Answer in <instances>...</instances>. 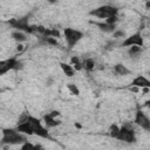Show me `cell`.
Returning <instances> with one entry per match:
<instances>
[{
  "label": "cell",
  "mask_w": 150,
  "mask_h": 150,
  "mask_svg": "<svg viewBox=\"0 0 150 150\" xmlns=\"http://www.w3.org/2000/svg\"><path fill=\"white\" fill-rule=\"evenodd\" d=\"M22 150H25V149H34V144H32V143H29L28 141H26V142H23L22 144H21V146H20Z\"/></svg>",
  "instance_id": "obj_25"
},
{
  "label": "cell",
  "mask_w": 150,
  "mask_h": 150,
  "mask_svg": "<svg viewBox=\"0 0 150 150\" xmlns=\"http://www.w3.org/2000/svg\"><path fill=\"white\" fill-rule=\"evenodd\" d=\"M118 13V8L115 7V6H111V5H102V6H98L94 9H91L89 12V15L90 16H95L97 19H107L109 16H112V15H117Z\"/></svg>",
  "instance_id": "obj_4"
},
{
  "label": "cell",
  "mask_w": 150,
  "mask_h": 150,
  "mask_svg": "<svg viewBox=\"0 0 150 150\" xmlns=\"http://www.w3.org/2000/svg\"><path fill=\"white\" fill-rule=\"evenodd\" d=\"M93 23L95 25V26H97L102 32H104V33H112L115 29H116V25H110V23H107L105 21L104 22H94L93 21Z\"/></svg>",
  "instance_id": "obj_15"
},
{
  "label": "cell",
  "mask_w": 150,
  "mask_h": 150,
  "mask_svg": "<svg viewBox=\"0 0 150 150\" xmlns=\"http://www.w3.org/2000/svg\"><path fill=\"white\" fill-rule=\"evenodd\" d=\"M70 64L73 66V68L75 69V71H81L83 69L82 61L80 60L79 56H71L70 57Z\"/></svg>",
  "instance_id": "obj_19"
},
{
  "label": "cell",
  "mask_w": 150,
  "mask_h": 150,
  "mask_svg": "<svg viewBox=\"0 0 150 150\" xmlns=\"http://www.w3.org/2000/svg\"><path fill=\"white\" fill-rule=\"evenodd\" d=\"M122 47H130V46H139V47H144V40L143 36L141 34V32H136L130 36H125L124 40L121 42Z\"/></svg>",
  "instance_id": "obj_7"
},
{
  "label": "cell",
  "mask_w": 150,
  "mask_h": 150,
  "mask_svg": "<svg viewBox=\"0 0 150 150\" xmlns=\"http://www.w3.org/2000/svg\"><path fill=\"white\" fill-rule=\"evenodd\" d=\"M134 124L139 127L141 129L149 131L150 130V120L149 117L142 111V110H137L135 114V120H134Z\"/></svg>",
  "instance_id": "obj_8"
},
{
  "label": "cell",
  "mask_w": 150,
  "mask_h": 150,
  "mask_svg": "<svg viewBox=\"0 0 150 150\" xmlns=\"http://www.w3.org/2000/svg\"><path fill=\"white\" fill-rule=\"evenodd\" d=\"M42 120H43V123H45V125L47 128H55V127H59L62 123L61 120H59L57 117L53 116L50 112H47L46 115H43Z\"/></svg>",
  "instance_id": "obj_10"
},
{
  "label": "cell",
  "mask_w": 150,
  "mask_h": 150,
  "mask_svg": "<svg viewBox=\"0 0 150 150\" xmlns=\"http://www.w3.org/2000/svg\"><path fill=\"white\" fill-rule=\"evenodd\" d=\"M129 90H130L131 93L137 94V93H139V91H141V88H138V87H136V86H130V87H129Z\"/></svg>",
  "instance_id": "obj_26"
},
{
  "label": "cell",
  "mask_w": 150,
  "mask_h": 150,
  "mask_svg": "<svg viewBox=\"0 0 150 150\" xmlns=\"http://www.w3.org/2000/svg\"><path fill=\"white\" fill-rule=\"evenodd\" d=\"M27 141L26 135L19 132L16 128H4L1 130V144L6 145H21Z\"/></svg>",
  "instance_id": "obj_1"
},
{
  "label": "cell",
  "mask_w": 150,
  "mask_h": 150,
  "mask_svg": "<svg viewBox=\"0 0 150 150\" xmlns=\"http://www.w3.org/2000/svg\"><path fill=\"white\" fill-rule=\"evenodd\" d=\"M118 130H120V127H118L117 124H111V125L109 127V129H108V134H109L110 137L116 138V136H117V134H118Z\"/></svg>",
  "instance_id": "obj_22"
},
{
  "label": "cell",
  "mask_w": 150,
  "mask_h": 150,
  "mask_svg": "<svg viewBox=\"0 0 150 150\" xmlns=\"http://www.w3.org/2000/svg\"><path fill=\"white\" fill-rule=\"evenodd\" d=\"M112 38L114 39H121V38H125V33H124V30H122V29H115L112 33Z\"/></svg>",
  "instance_id": "obj_23"
},
{
  "label": "cell",
  "mask_w": 150,
  "mask_h": 150,
  "mask_svg": "<svg viewBox=\"0 0 150 150\" xmlns=\"http://www.w3.org/2000/svg\"><path fill=\"white\" fill-rule=\"evenodd\" d=\"M149 7H150V0H146V4H145V8H146V9H149Z\"/></svg>",
  "instance_id": "obj_29"
},
{
  "label": "cell",
  "mask_w": 150,
  "mask_h": 150,
  "mask_svg": "<svg viewBox=\"0 0 150 150\" xmlns=\"http://www.w3.org/2000/svg\"><path fill=\"white\" fill-rule=\"evenodd\" d=\"M82 66H83V69L87 70L88 73H91L96 69V62L91 57H87L84 61H82Z\"/></svg>",
  "instance_id": "obj_17"
},
{
  "label": "cell",
  "mask_w": 150,
  "mask_h": 150,
  "mask_svg": "<svg viewBox=\"0 0 150 150\" xmlns=\"http://www.w3.org/2000/svg\"><path fill=\"white\" fill-rule=\"evenodd\" d=\"M142 52H143V47H139V46H130V47H128L127 54L130 57H137V56L141 55Z\"/></svg>",
  "instance_id": "obj_18"
},
{
  "label": "cell",
  "mask_w": 150,
  "mask_h": 150,
  "mask_svg": "<svg viewBox=\"0 0 150 150\" xmlns=\"http://www.w3.org/2000/svg\"><path fill=\"white\" fill-rule=\"evenodd\" d=\"M16 61H18L16 56H12V57L6 59V60H0V76L8 73L9 70H14Z\"/></svg>",
  "instance_id": "obj_9"
},
{
  "label": "cell",
  "mask_w": 150,
  "mask_h": 150,
  "mask_svg": "<svg viewBox=\"0 0 150 150\" xmlns=\"http://www.w3.org/2000/svg\"><path fill=\"white\" fill-rule=\"evenodd\" d=\"M16 50H18L19 53L23 52V50H25V46H23L22 43H18V46H16Z\"/></svg>",
  "instance_id": "obj_27"
},
{
  "label": "cell",
  "mask_w": 150,
  "mask_h": 150,
  "mask_svg": "<svg viewBox=\"0 0 150 150\" xmlns=\"http://www.w3.org/2000/svg\"><path fill=\"white\" fill-rule=\"evenodd\" d=\"M8 23L18 30L25 32L26 34H29V35H35V25H29L28 15L20 18V19H12L8 21Z\"/></svg>",
  "instance_id": "obj_2"
},
{
  "label": "cell",
  "mask_w": 150,
  "mask_h": 150,
  "mask_svg": "<svg viewBox=\"0 0 150 150\" xmlns=\"http://www.w3.org/2000/svg\"><path fill=\"white\" fill-rule=\"evenodd\" d=\"M41 39L43 40V42L46 45H50V46H59V41L56 38L53 36H41Z\"/></svg>",
  "instance_id": "obj_20"
},
{
  "label": "cell",
  "mask_w": 150,
  "mask_h": 150,
  "mask_svg": "<svg viewBox=\"0 0 150 150\" xmlns=\"http://www.w3.org/2000/svg\"><path fill=\"white\" fill-rule=\"evenodd\" d=\"M67 89L74 96H79L80 95V89H79V87L75 83H67Z\"/></svg>",
  "instance_id": "obj_21"
},
{
  "label": "cell",
  "mask_w": 150,
  "mask_h": 150,
  "mask_svg": "<svg viewBox=\"0 0 150 150\" xmlns=\"http://www.w3.org/2000/svg\"><path fill=\"white\" fill-rule=\"evenodd\" d=\"M52 83H53V79H52V77L46 81V84H47V86H52Z\"/></svg>",
  "instance_id": "obj_28"
},
{
  "label": "cell",
  "mask_w": 150,
  "mask_h": 150,
  "mask_svg": "<svg viewBox=\"0 0 150 150\" xmlns=\"http://www.w3.org/2000/svg\"><path fill=\"white\" fill-rule=\"evenodd\" d=\"M63 38L66 40L67 47L69 49H71L81 41V39L83 38V33L81 30H79V29H74V28L67 27V28L63 29Z\"/></svg>",
  "instance_id": "obj_5"
},
{
  "label": "cell",
  "mask_w": 150,
  "mask_h": 150,
  "mask_svg": "<svg viewBox=\"0 0 150 150\" xmlns=\"http://www.w3.org/2000/svg\"><path fill=\"white\" fill-rule=\"evenodd\" d=\"M27 121L32 124L33 135H36V136L42 137V138H46V139H52V137H50V135H49V131H48V128L45 127V125L42 124V122H41L39 118H36V117L32 116L30 114H28Z\"/></svg>",
  "instance_id": "obj_3"
},
{
  "label": "cell",
  "mask_w": 150,
  "mask_h": 150,
  "mask_svg": "<svg viewBox=\"0 0 150 150\" xmlns=\"http://www.w3.org/2000/svg\"><path fill=\"white\" fill-rule=\"evenodd\" d=\"M16 130L23 135H28V136H32L33 135V128H32V124L28 122V121H25V122H21V123H18L16 124Z\"/></svg>",
  "instance_id": "obj_11"
},
{
  "label": "cell",
  "mask_w": 150,
  "mask_h": 150,
  "mask_svg": "<svg viewBox=\"0 0 150 150\" xmlns=\"http://www.w3.org/2000/svg\"><path fill=\"white\" fill-rule=\"evenodd\" d=\"M116 139L121 141V142H125V143H135L136 142V132L134 130L132 124H124V125L120 127Z\"/></svg>",
  "instance_id": "obj_6"
},
{
  "label": "cell",
  "mask_w": 150,
  "mask_h": 150,
  "mask_svg": "<svg viewBox=\"0 0 150 150\" xmlns=\"http://www.w3.org/2000/svg\"><path fill=\"white\" fill-rule=\"evenodd\" d=\"M11 38L14 41H16L18 43H22V42L28 40V35L25 32H21V30H18V29H15L11 33Z\"/></svg>",
  "instance_id": "obj_13"
},
{
  "label": "cell",
  "mask_w": 150,
  "mask_h": 150,
  "mask_svg": "<svg viewBox=\"0 0 150 150\" xmlns=\"http://www.w3.org/2000/svg\"><path fill=\"white\" fill-rule=\"evenodd\" d=\"M112 70L116 75H120V76H125V75H129L131 71L130 69H128L124 64L122 63H116L114 67H112Z\"/></svg>",
  "instance_id": "obj_14"
},
{
  "label": "cell",
  "mask_w": 150,
  "mask_h": 150,
  "mask_svg": "<svg viewBox=\"0 0 150 150\" xmlns=\"http://www.w3.org/2000/svg\"><path fill=\"white\" fill-rule=\"evenodd\" d=\"M47 1H48L49 4H56V2L59 1V0H47Z\"/></svg>",
  "instance_id": "obj_30"
},
{
  "label": "cell",
  "mask_w": 150,
  "mask_h": 150,
  "mask_svg": "<svg viewBox=\"0 0 150 150\" xmlns=\"http://www.w3.org/2000/svg\"><path fill=\"white\" fill-rule=\"evenodd\" d=\"M107 23H110V25H116L118 22V16L117 15H112V16H109L104 20Z\"/></svg>",
  "instance_id": "obj_24"
},
{
  "label": "cell",
  "mask_w": 150,
  "mask_h": 150,
  "mask_svg": "<svg viewBox=\"0 0 150 150\" xmlns=\"http://www.w3.org/2000/svg\"><path fill=\"white\" fill-rule=\"evenodd\" d=\"M60 67L63 71V74L67 77H73L75 75V69L73 68V66L70 63H66V62H60Z\"/></svg>",
  "instance_id": "obj_16"
},
{
  "label": "cell",
  "mask_w": 150,
  "mask_h": 150,
  "mask_svg": "<svg viewBox=\"0 0 150 150\" xmlns=\"http://www.w3.org/2000/svg\"><path fill=\"white\" fill-rule=\"evenodd\" d=\"M130 86H136L138 88H144V87H150V81L143 76V75H138L136 76L132 81H131V84Z\"/></svg>",
  "instance_id": "obj_12"
}]
</instances>
